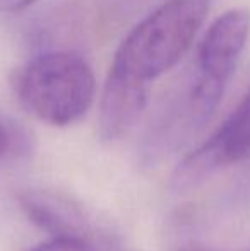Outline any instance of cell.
I'll return each mask as SVG.
<instances>
[{
  "mask_svg": "<svg viewBox=\"0 0 250 251\" xmlns=\"http://www.w3.org/2000/svg\"><path fill=\"white\" fill-rule=\"evenodd\" d=\"M19 203L26 215L54 238L76 243L81 251H132L124 239L81 201L52 190H24Z\"/></svg>",
  "mask_w": 250,
  "mask_h": 251,
  "instance_id": "obj_4",
  "label": "cell"
},
{
  "mask_svg": "<svg viewBox=\"0 0 250 251\" xmlns=\"http://www.w3.org/2000/svg\"><path fill=\"white\" fill-rule=\"evenodd\" d=\"M209 12V0H168L144 17L115 51L100 102V137L115 142L130 132L151 84L189 51Z\"/></svg>",
  "mask_w": 250,
  "mask_h": 251,
  "instance_id": "obj_1",
  "label": "cell"
},
{
  "mask_svg": "<svg viewBox=\"0 0 250 251\" xmlns=\"http://www.w3.org/2000/svg\"><path fill=\"white\" fill-rule=\"evenodd\" d=\"M250 34V12L233 9L218 17L197 51L195 77L189 91L171 102L151 126L146 146L165 157L189 140L213 116Z\"/></svg>",
  "mask_w": 250,
  "mask_h": 251,
  "instance_id": "obj_2",
  "label": "cell"
},
{
  "mask_svg": "<svg viewBox=\"0 0 250 251\" xmlns=\"http://www.w3.org/2000/svg\"><path fill=\"white\" fill-rule=\"evenodd\" d=\"M7 147H9V133H7L5 126L0 123V155L5 152Z\"/></svg>",
  "mask_w": 250,
  "mask_h": 251,
  "instance_id": "obj_8",
  "label": "cell"
},
{
  "mask_svg": "<svg viewBox=\"0 0 250 251\" xmlns=\"http://www.w3.org/2000/svg\"><path fill=\"white\" fill-rule=\"evenodd\" d=\"M250 154V87L235 111L209 140L178 164L173 186L187 192L202 185L216 171L242 161Z\"/></svg>",
  "mask_w": 250,
  "mask_h": 251,
  "instance_id": "obj_5",
  "label": "cell"
},
{
  "mask_svg": "<svg viewBox=\"0 0 250 251\" xmlns=\"http://www.w3.org/2000/svg\"><path fill=\"white\" fill-rule=\"evenodd\" d=\"M38 0H0V10L2 12H23L24 9L36 3Z\"/></svg>",
  "mask_w": 250,
  "mask_h": 251,
  "instance_id": "obj_7",
  "label": "cell"
},
{
  "mask_svg": "<svg viewBox=\"0 0 250 251\" xmlns=\"http://www.w3.org/2000/svg\"><path fill=\"white\" fill-rule=\"evenodd\" d=\"M12 91L21 108L54 126L79 122L94 101L91 67L69 51L43 53L14 72Z\"/></svg>",
  "mask_w": 250,
  "mask_h": 251,
  "instance_id": "obj_3",
  "label": "cell"
},
{
  "mask_svg": "<svg viewBox=\"0 0 250 251\" xmlns=\"http://www.w3.org/2000/svg\"><path fill=\"white\" fill-rule=\"evenodd\" d=\"M29 251H81L79 246L76 243L69 241V239L63 238H54L48 243H41V245L34 246Z\"/></svg>",
  "mask_w": 250,
  "mask_h": 251,
  "instance_id": "obj_6",
  "label": "cell"
},
{
  "mask_svg": "<svg viewBox=\"0 0 250 251\" xmlns=\"http://www.w3.org/2000/svg\"><path fill=\"white\" fill-rule=\"evenodd\" d=\"M185 251H199V250H185Z\"/></svg>",
  "mask_w": 250,
  "mask_h": 251,
  "instance_id": "obj_9",
  "label": "cell"
}]
</instances>
